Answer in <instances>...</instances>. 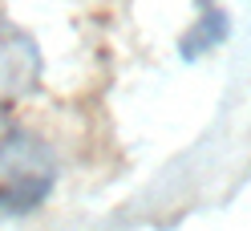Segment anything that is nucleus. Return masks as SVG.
Returning <instances> with one entry per match:
<instances>
[{"label":"nucleus","mask_w":251,"mask_h":231,"mask_svg":"<svg viewBox=\"0 0 251 231\" xmlns=\"http://www.w3.org/2000/svg\"><path fill=\"white\" fill-rule=\"evenodd\" d=\"M199 4H202V8H211V0H199Z\"/></svg>","instance_id":"f03ea898"},{"label":"nucleus","mask_w":251,"mask_h":231,"mask_svg":"<svg viewBox=\"0 0 251 231\" xmlns=\"http://www.w3.org/2000/svg\"><path fill=\"white\" fill-rule=\"evenodd\" d=\"M0 203H4V195H0Z\"/></svg>","instance_id":"7ed1b4c3"},{"label":"nucleus","mask_w":251,"mask_h":231,"mask_svg":"<svg viewBox=\"0 0 251 231\" xmlns=\"http://www.w3.org/2000/svg\"><path fill=\"white\" fill-rule=\"evenodd\" d=\"M227 37H231V17L223 8H202V17L178 37V57L182 61H199L211 49H219Z\"/></svg>","instance_id":"f257e3e1"}]
</instances>
